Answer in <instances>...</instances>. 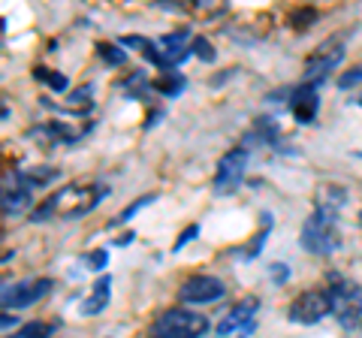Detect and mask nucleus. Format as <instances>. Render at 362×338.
<instances>
[{"instance_id":"20","label":"nucleus","mask_w":362,"mask_h":338,"mask_svg":"<svg viewBox=\"0 0 362 338\" xmlns=\"http://www.w3.org/2000/svg\"><path fill=\"white\" fill-rule=\"evenodd\" d=\"M33 78L42 82L45 88H52V91H58V94L70 88V78H66L64 73H58V70H49V66H33Z\"/></svg>"},{"instance_id":"5","label":"nucleus","mask_w":362,"mask_h":338,"mask_svg":"<svg viewBox=\"0 0 362 338\" xmlns=\"http://www.w3.org/2000/svg\"><path fill=\"white\" fill-rule=\"evenodd\" d=\"M344 42H347V33H335V37L320 42V46L308 54V61H305L302 82L305 85H323V78L344 61Z\"/></svg>"},{"instance_id":"31","label":"nucleus","mask_w":362,"mask_h":338,"mask_svg":"<svg viewBox=\"0 0 362 338\" xmlns=\"http://www.w3.org/2000/svg\"><path fill=\"white\" fill-rule=\"evenodd\" d=\"M130 242H136V233H133V230H127V233H121V235H118V239H115V245H118V247H127Z\"/></svg>"},{"instance_id":"26","label":"nucleus","mask_w":362,"mask_h":338,"mask_svg":"<svg viewBox=\"0 0 362 338\" xmlns=\"http://www.w3.org/2000/svg\"><path fill=\"white\" fill-rule=\"evenodd\" d=\"M190 54H197V58L206 61V64L218 61V52H214V46H211L206 37H194V42H190Z\"/></svg>"},{"instance_id":"27","label":"nucleus","mask_w":362,"mask_h":338,"mask_svg":"<svg viewBox=\"0 0 362 338\" xmlns=\"http://www.w3.org/2000/svg\"><path fill=\"white\" fill-rule=\"evenodd\" d=\"M356 85H362V64L350 66V70L338 78V88H341V91H347V88H356Z\"/></svg>"},{"instance_id":"30","label":"nucleus","mask_w":362,"mask_h":338,"mask_svg":"<svg viewBox=\"0 0 362 338\" xmlns=\"http://www.w3.org/2000/svg\"><path fill=\"white\" fill-rule=\"evenodd\" d=\"M272 269V281H275V284H287V281H290V266L287 263H272L269 266Z\"/></svg>"},{"instance_id":"14","label":"nucleus","mask_w":362,"mask_h":338,"mask_svg":"<svg viewBox=\"0 0 362 338\" xmlns=\"http://www.w3.org/2000/svg\"><path fill=\"white\" fill-rule=\"evenodd\" d=\"M109 296H112V278L109 275H100L94 281V287H90L88 299L78 305V311H82V317H94V314H100L106 305H109Z\"/></svg>"},{"instance_id":"8","label":"nucleus","mask_w":362,"mask_h":338,"mask_svg":"<svg viewBox=\"0 0 362 338\" xmlns=\"http://www.w3.org/2000/svg\"><path fill=\"white\" fill-rule=\"evenodd\" d=\"M326 314H332V302H329V290H305L299 293L296 299L290 302L287 308V317L293 323H302V326H314L320 323Z\"/></svg>"},{"instance_id":"33","label":"nucleus","mask_w":362,"mask_h":338,"mask_svg":"<svg viewBox=\"0 0 362 338\" xmlns=\"http://www.w3.org/2000/svg\"><path fill=\"white\" fill-rule=\"evenodd\" d=\"M359 221H362V209H359Z\"/></svg>"},{"instance_id":"1","label":"nucleus","mask_w":362,"mask_h":338,"mask_svg":"<svg viewBox=\"0 0 362 338\" xmlns=\"http://www.w3.org/2000/svg\"><path fill=\"white\" fill-rule=\"evenodd\" d=\"M109 197L106 182H70L52 197H45L37 209L30 211V223H45V221H73L94 211L100 202Z\"/></svg>"},{"instance_id":"4","label":"nucleus","mask_w":362,"mask_h":338,"mask_svg":"<svg viewBox=\"0 0 362 338\" xmlns=\"http://www.w3.org/2000/svg\"><path fill=\"white\" fill-rule=\"evenodd\" d=\"M209 332V317L187 308H169L148 326V338H202Z\"/></svg>"},{"instance_id":"23","label":"nucleus","mask_w":362,"mask_h":338,"mask_svg":"<svg viewBox=\"0 0 362 338\" xmlns=\"http://www.w3.org/2000/svg\"><path fill=\"white\" fill-rule=\"evenodd\" d=\"M121 88H124V91H130L133 97H145L148 91H154L151 82H148V76H145L142 70H133V73H130V76L121 82Z\"/></svg>"},{"instance_id":"2","label":"nucleus","mask_w":362,"mask_h":338,"mask_svg":"<svg viewBox=\"0 0 362 338\" xmlns=\"http://www.w3.org/2000/svg\"><path fill=\"white\" fill-rule=\"evenodd\" d=\"M299 245L314 257H329L341 247V227H338V215L326 209H314L311 218L302 223Z\"/></svg>"},{"instance_id":"25","label":"nucleus","mask_w":362,"mask_h":338,"mask_svg":"<svg viewBox=\"0 0 362 338\" xmlns=\"http://www.w3.org/2000/svg\"><path fill=\"white\" fill-rule=\"evenodd\" d=\"M154 199H157L154 194H145V197H139V199H133V202H130V206H127V209H124V211H121V215H118L115 221H112V227H121V223H127L130 218H136V215H139V211H142L145 206H151V202H154Z\"/></svg>"},{"instance_id":"3","label":"nucleus","mask_w":362,"mask_h":338,"mask_svg":"<svg viewBox=\"0 0 362 338\" xmlns=\"http://www.w3.org/2000/svg\"><path fill=\"white\" fill-rule=\"evenodd\" d=\"M326 290H329V302H332V314L335 320L350 330L356 326L362 317V287L356 281L344 278L341 272H329L326 275Z\"/></svg>"},{"instance_id":"13","label":"nucleus","mask_w":362,"mask_h":338,"mask_svg":"<svg viewBox=\"0 0 362 338\" xmlns=\"http://www.w3.org/2000/svg\"><path fill=\"white\" fill-rule=\"evenodd\" d=\"M58 178H61V169H54V166H33V169H18V173L13 175V182L21 185V187H28V190H42V187L54 185Z\"/></svg>"},{"instance_id":"9","label":"nucleus","mask_w":362,"mask_h":338,"mask_svg":"<svg viewBox=\"0 0 362 338\" xmlns=\"http://www.w3.org/2000/svg\"><path fill=\"white\" fill-rule=\"evenodd\" d=\"M257 311H259V299L257 296H245L239 299L235 305L230 308L221 317L218 323V335L226 338V335H239V338H247L254 330H257Z\"/></svg>"},{"instance_id":"18","label":"nucleus","mask_w":362,"mask_h":338,"mask_svg":"<svg viewBox=\"0 0 362 338\" xmlns=\"http://www.w3.org/2000/svg\"><path fill=\"white\" fill-rule=\"evenodd\" d=\"M54 332H58V320H30L6 338H52Z\"/></svg>"},{"instance_id":"16","label":"nucleus","mask_w":362,"mask_h":338,"mask_svg":"<svg viewBox=\"0 0 362 338\" xmlns=\"http://www.w3.org/2000/svg\"><path fill=\"white\" fill-rule=\"evenodd\" d=\"M30 202H33V190L13 182V187L4 190V218H16L21 211H28Z\"/></svg>"},{"instance_id":"7","label":"nucleus","mask_w":362,"mask_h":338,"mask_svg":"<svg viewBox=\"0 0 362 338\" xmlns=\"http://www.w3.org/2000/svg\"><path fill=\"white\" fill-rule=\"evenodd\" d=\"M54 290V281L52 278H25V281H16V284H6L4 287V311H21V308H30L37 305L40 299H45L49 293Z\"/></svg>"},{"instance_id":"21","label":"nucleus","mask_w":362,"mask_h":338,"mask_svg":"<svg viewBox=\"0 0 362 338\" xmlns=\"http://www.w3.org/2000/svg\"><path fill=\"white\" fill-rule=\"evenodd\" d=\"M121 46L142 52L151 64L160 61V52H157V40H148V37H133V33H130V37H121Z\"/></svg>"},{"instance_id":"19","label":"nucleus","mask_w":362,"mask_h":338,"mask_svg":"<svg viewBox=\"0 0 362 338\" xmlns=\"http://www.w3.org/2000/svg\"><path fill=\"white\" fill-rule=\"evenodd\" d=\"M185 76H178V73H163V76H157L151 88L157 94H163V97H178L181 91H185Z\"/></svg>"},{"instance_id":"11","label":"nucleus","mask_w":362,"mask_h":338,"mask_svg":"<svg viewBox=\"0 0 362 338\" xmlns=\"http://www.w3.org/2000/svg\"><path fill=\"white\" fill-rule=\"evenodd\" d=\"M190 42H194V33H190L187 28L163 33V37L157 40V52H160V61H157V66L166 70V73H173L181 61L190 58Z\"/></svg>"},{"instance_id":"29","label":"nucleus","mask_w":362,"mask_h":338,"mask_svg":"<svg viewBox=\"0 0 362 338\" xmlns=\"http://www.w3.org/2000/svg\"><path fill=\"white\" fill-rule=\"evenodd\" d=\"M197 235H199V223H190V227H187L185 233H181L178 239H175V247H173V251H175V254H181V247H187V242H194Z\"/></svg>"},{"instance_id":"10","label":"nucleus","mask_w":362,"mask_h":338,"mask_svg":"<svg viewBox=\"0 0 362 338\" xmlns=\"http://www.w3.org/2000/svg\"><path fill=\"white\" fill-rule=\"evenodd\" d=\"M226 293V284L214 275H190L181 281L178 287V302L185 305H209V302H218Z\"/></svg>"},{"instance_id":"15","label":"nucleus","mask_w":362,"mask_h":338,"mask_svg":"<svg viewBox=\"0 0 362 338\" xmlns=\"http://www.w3.org/2000/svg\"><path fill=\"white\" fill-rule=\"evenodd\" d=\"M344 202H347V187H341V185H320V187H317L314 209H326V211L341 215Z\"/></svg>"},{"instance_id":"6","label":"nucleus","mask_w":362,"mask_h":338,"mask_svg":"<svg viewBox=\"0 0 362 338\" xmlns=\"http://www.w3.org/2000/svg\"><path fill=\"white\" fill-rule=\"evenodd\" d=\"M247 163H251V151L239 145V148H230L221 161H218V169H214V194L218 197H233L235 190L242 187L245 182V173H247Z\"/></svg>"},{"instance_id":"22","label":"nucleus","mask_w":362,"mask_h":338,"mask_svg":"<svg viewBox=\"0 0 362 338\" xmlns=\"http://www.w3.org/2000/svg\"><path fill=\"white\" fill-rule=\"evenodd\" d=\"M97 54H100V61L109 64V66H124L127 64V52H124L118 42H97Z\"/></svg>"},{"instance_id":"17","label":"nucleus","mask_w":362,"mask_h":338,"mask_svg":"<svg viewBox=\"0 0 362 338\" xmlns=\"http://www.w3.org/2000/svg\"><path fill=\"white\" fill-rule=\"evenodd\" d=\"M269 235H272V215H269V211H263V215H259V233H257L254 239L239 251L242 260H254V257H259V251L266 247V239H269Z\"/></svg>"},{"instance_id":"28","label":"nucleus","mask_w":362,"mask_h":338,"mask_svg":"<svg viewBox=\"0 0 362 338\" xmlns=\"http://www.w3.org/2000/svg\"><path fill=\"white\" fill-rule=\"evenodd\" d=\"M88 266L94 269V272H103V269L109 266V251H103V247L90 251V254H88Z\"/></svg>"},{"instance_id":"32","label":"nucleus","mask_w":362,"mask_h":338,"mask_svg":"<svg viewBox=\"0 0 362 338\" xmlns=\"http://www.w3.org/2000/svg\"><path fill=\"white\" fill-rule=\"evenodd\" d=\"M18 320L13 317V314H9V311H4V317H0V326H4V330H9V326H16Z\"/></svg>"},{"instance_id":"12","label":"nucleus","mask_w":362,"mask_h":338,"mask_svg":"<svg viewBox=\"0 0 362 338\" xmlns=\"http://www.w3.org/2000/svg\"><path fill=\"white\" fill-rule=\"evenodd\" d=\"M320 85H299L290 91V109H293V118L299 124H314L317 112H320V94H317Z\"/></svg>"},{"instance_id":"24","label":"nucleus","mask_w":362,"mask_h":338,"mask_svg":"<svg viewBox=\"0 0 362 338\" xmlns=\"http://www.w3.org/2000/svg\"><path fill=\"white\" fill-rule=\"evenodd\" d=\"M317 18H320V13H317L314 6H299V9L290 13V28L293 30H308Z\"/></svg>"}]
</instances>
